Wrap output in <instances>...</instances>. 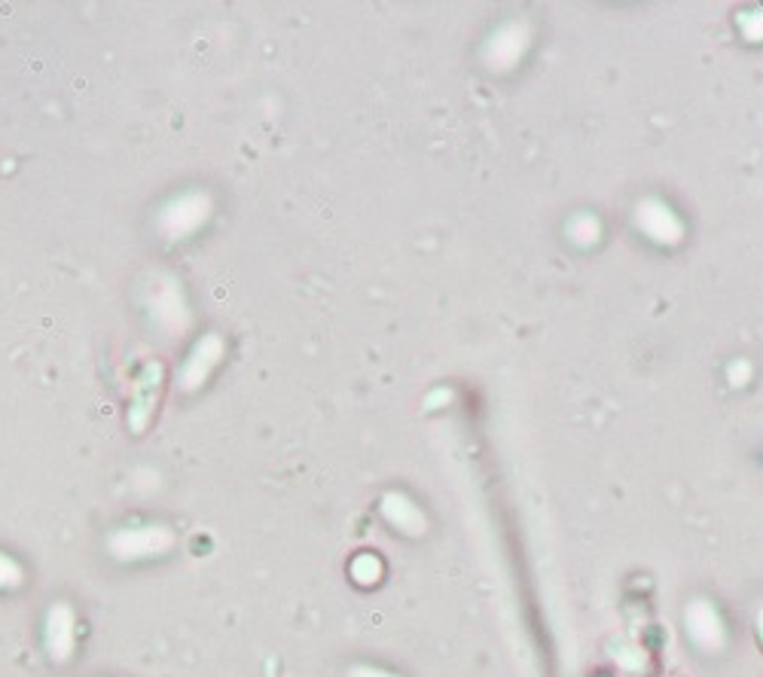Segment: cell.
I'll use <instances>...</instances> for the list:
<instances>
[{"label":"cell","mask_w":763,"mask_h":677,"mask_svg":"<svg viewBox=\"0 0 763 677\" xmlns=\"http://www.w3.org/2000/svg\"><path fill=\"white\" fill-rule=\"evenodd\" d=\"M47 647H49V656H52L56 663H65V659L71 656V650H74V614H71V608L59 605V608L49 610Z\"/></svg>","instance_id":"obj_2"},{"label":"cell","mask_w":763,"mask_h":677,"mask_svg":"<svg viewBox=\"0 0 763 677\" xmlns=\"http://www.w3.org/2000/svg\"><path fill=\"white\" fill-rule=\"evenodd\" d=\"M349 677H394V675H388V671H379V668H352V671H349Z\"/></svg>","instance_id":"obj_4"},{"label":"cell","mask_w":763,"mask_h":677,"mask_svg":"<svg viewBox=\"0 0 763 677\" xmlns=\"http://www.w3.org/2000/svg\"><path fill=\"white\" fill-rule=\"evenodd\" d=\"M110 547L123 559H141V556H159L172 547V534L165 528H141V531H119L110 540Z\"/></svg>","instance_id":"obj_1"},{"label":"cell","mask_w":763,"mask_h":677,"mask_svg":"<svg viewBox=\"0 0 763 677\" xmlns=\"http://www.w3.org/2000/svg\"><path fill=\"white\" fill-rule=\"evenodd\" d=\"M22 583V568L7 556H0V586H19Z\"/></svg>","instance_id":"obj_3"}]
</instances>
